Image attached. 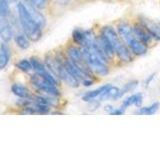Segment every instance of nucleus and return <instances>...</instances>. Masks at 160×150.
Returning <instances> with one entry per match:
<instances>
[{"mask_svg":"<svg viewBox=\"0 0 160 150\" xmlns=\"http://www.w3.org/2000/svg\"><path fill=\"white\" fill-rule=\"evenodd\" d=\"M113 109H114V107L112 106V105H110V104H108V105H105V107H104V110H105V111H107L108 113L111 112Z\"/></svg>","mask_w":160,"mask_h":150,"instance_id":"nucleus-28","label":"nucleus"},{"mask_svg":"<svg viewBox=\"0 0 160 150\" xmlns=\"http://www.w3.org/2000/svg\"><path fill=\"white\" fill-rule=\"evenodd\" d=\"M28 1L39 10L44 9L47 5V0H28Z\"/></svg>","mask_w":160,"mask_h":150,"instance_id":"nucleus-24","label":"nucleus"},{"mask_svg":"<svg viewBox=\"0 0 160 150\" xmlns=\"http://www.w3.org/2000/svg\"><path fill=\"white\" fill-rule=\"evenodd\" d=\"M16 66L20 70H22L23 72H29L30 70L33 69L31 61H28V60H25V59L20 60V61L16 64Z\"/></svg>","mask_w":160,"mask_h":150,"instance_id":"nucleus-22","label":"nucleus"},{"mask_svg":"<svg viewBox=\"0 0 160 150\" xmlns=\"http://www.w3.org/2000/svg\"><path fill=\"white\" fill-rule=\"evenodd\" d=\"M124 112H125V109L120 107V108H114L109 114L110 115H122V114H124Z\"/></svg>","mask_w":160,"mask_h":150,"instance_id":"nucleus-26","label":"nucleus"},{"mask_svg":"<svg viewBox=\"0 0 160 150\" xmlns=\"http://www.w3.org/2000/svg\"><path fill=\"white\" fill-rule=\"evenodd\" d=\"M96 42L99 45V47L103 50V52L106 54V56L109 58L110 61H113V59L116 56H115V50L111 45V43H110L102 34L96 35Z\"/></svg>","mask_w":160,"mask_h":150,"instance_id":"nucleus-8","label":"nucleus"},{"mask_svg":"<svg viewBox=\"0 0 160 150\" xmlns=\"http://www.w3.org/2000/svg\"><path fill=\"white\" fill-rule=\"evenodd\" d=\"M119 98H121L120 88L113 86V85H110L106 91L100 96L99 100L100 101H103V100H117Z\"/></svg>","mask_w":160,"mask_h":150,"instance_id":"nucleus-15","label":"nucleus"},{"mask_svg":"<svg viewBox=\"0 0 160 150\" xmlns=\"http://www.w3.org/2000/svg\"><path fill=\"white\" fill-rule=\"evenodd\" d=\"M8 0H0V17H5L9 13Z\"/></svg>","mask_w":160,"mask_h":150,"instance_id":"nucleus-23","label":"nucleus"},{"mask_svg":"<svg viewBox=\"0 0 160 150\" xmlns=\"http://www.w3.org/2000/svg\"><path fill=\"white\" fill-rule=\"evenodd\" d=\"M23 3H24V6L28 11L30 16H31L34 21L43 29L44 26H45V24H46V20H45V17L43 16V15L38 11L39 9H37L36 7H34L29 1L28 2H23Z\"/></svg>","mask_w":160,"mask_h":150,"instance_id":"nucleus-9","label":"nucleus"},{"mask_svg":"<svg viewBox=\"0 0 160 150\" xmlns=\"http://www.w3.org/2000/svg\"><path fill=\"white\" fill-rule=\"evenodd\" d=\"M100 34H102L103 36L111 43L115 52H116L119 48H121L123 46L124 41L121 39V37L119 36L117 30L114 27L110 26V25H104V26H102L101 30H100Z\"/></svg>","mask_w":160,"mask_h":150,"instance_id":"nucleus-6","label":"nucleus"},{"mask_svg":"<svg viewBox=\"0 0 160 150\" xmlns=\"http://www.w3.org/2000/svg\"><path fill=\"white\" fill-rule=\"evenodd\" d=\"M66 52L68 59L73 64L76 65L82 72H84L87 76H95L88 66L81 47H79L78 45H69L66 49Z\"/></svg>","mask_w":160,"mask_h":150,"instance_id":"nucleus-3","label":"nucleus"},{"mask_svg":"<svg viewBox=\"0 0 160 150\" xmlns=\"http://www.w3.org/2000/svg\"><path fill=\"white\" fill-rule=\"evenodd\" d=\"M64 59H65L64 57H60V62H59L58 69H57V77L63 80V81L67 85H69L70 87L76 88L79 86L80 81L69 71L67 67L65 66Z\"/></svg>","mask_w":160,"mask_h":150,"instance_id":"nucleus-7","label":"nucleus"},{"mask_svg":"<svg viewBox=\"0 0 160 150\" xmlns=\"http://www.w3.org/2000/svg\"><path fill=\"white\" fill-rule=\"evenodd\" d=\"M139 85V81L138 80H130V81L126 82L123 87L120 88V93H121V97L124 96L125 94H127L129 92L133 91V90H135L137 88V86Z\"/></svg>","mask_w":160,"mask_h":150,"instance_id":"nucleus-19","label":"nucleus"},{"mask_svg":"<svg viewBox=\"0 0 160 150\" xmlns=\"http://www.w3.org/2000/svg\"><path fill=\"white\" fill-rule=\"evenodd\" d=\"M154 77H155V73H152L151 75H149V76H148L146 79H145V85L147 86V85H149L150 83H151L152 79H153Z\"/></svg>","mask_w":160,"mask_h":150,"instance_id":"nucleus-27","label":"nucleus"},{"mask_svg":"<svg viewBox=\"0 0 160 150\" xmlns=\"http://www.w3.org/2000/svg\"><path fill=\"white\" fill-rule=\"evenodd\" d=\"M0 37H1L4 43L10 42V40L13 37L12 28L10 26V23L5 19V17H1V19H0Z\"/></svg>","mask_w":160,"mask_h":150,"instance_id":"nucleus-11","label":"nucleus"},{"mask_svg":"<svg viewBox=\"0 0 160 150\" xmlns=\"http://www.w3.org/2000/svg\"><path fill=\"white\" fill-rule=\"evenodd\" d=\"M115 56L119 60L120 62L123 63H129L133 60L134 55L132 54V52L130 51V49L128 48V46L126 44H123V46L121 48H119L116 52H115Z\"/></svg>","mask_w":160,"mask_h":150,"instance_id":"nucleus-14","label":"nucleus"},{"mask_svg":"<svg viewBox=\"0 0 160 150\" xmlns=\"http://www.w3.org/2000/svg\"><path fill=\"white\" fill-rule=\"evenodd\" d=\"M142 102H143V95L141 93H134L123 100L121 107L125 110L129 108L130 106H133V105H135V106H137V107H140Z\"/></svg>","mask_w":160,"mask_h":150,"instance_id":"nucleus-13","label":"nucleus"},{"mask_svg":"<svg viewBox=\"0 0 160 150\" xmlns=\"http://www.w3.org/2000/svg\"><path fill=\"white\" fill-rule=\"evenodd\" d=\"M19 21L21 24V27L24 31V34L31 41H38L42 36V28L34 21L33 18L30 16L28 11L24 6L23 2H20L17 5Z\"/></svg>","mask_w":160,"mask_h":150,"instance_id":"nucleus-2","label":"nucleus"},{"mask_svg":"<svg viewBox=\"0 0 160 150\" xmlns=\"http://www.w3.org/2000/svg\"><path fill=\"white\" fill-rule=\"evenodd\" d=\"M31 64H32V67H33V70L35 71V73H38V74H42L44 72H46L47 70H49L46 66V64L42 63L40 60L36 59L35 57L31 58Z\"/></svg>","mask_w":160,"mask_h":150,"instance_id":"nucleus-20","label":"nucleus"},{"mask_svg":"<svg viewBox=\"0 0 160 150\" xmlns=\"http://www.w3.org/2000/svg\"><path fill=\"white\" fill-rule=\"evenodd\" d=\"M116 30L119 36L121 37L124 43L127 45L134 56H143V55L147 53L148 45L137 39L133 32L132 25L130 23L126 21H120L116 25Z\"/></svg>","mask_w":160,"mask_h":150,"instance_id":"nucleus-1","label":"nucleus"},{"mask_svg":"<svg viewBox=\"0 0 160 150\" xmlns=\"http://www.w3.org/2000/svg\"><path fill=\"white\" fill-rule=\"evenodd\" d=\"M96 39V35L91 29H81L76 28L72 32V40L74 44L78 45L79 47H85L91 44Z\"/></svg>","mask_w":160,"mask_h":150,"instance_id":"nucleus-5","label":"nucleus"},{"mask_svg":"<svg viewBox=\"0 0 160 150\" xmlns=\"http://www.w3.org/2000/svg\"><path fill=\"white\" fill-rule=\"evenodd\" d=\"M157 28H158V31L160 33V24H157Z\"/></svg>","mask_w":160,"mask_h":150,"instance_id":"nucleus-29","label":"nucleus"},{"mask_svg":"<svg viewBox=\"0 0 160 150\" xmlns=\"http://www.w3.org/2000/svg\"><path fill=\"white\" fill-rule=\"evenodd\" d=\"M111 84H104L102 86H100L96 89L90 90V91H87L86 93L83 94L82 96V100L85 102H92L94 100H97L98 98H100V96L106 91L107 88L110 86Z\"/></svg>","mask_w":160,"mask_h":150,"instance_id":"nucleus-12","label":"nucleus"},{"mask_svg":"<svg viewBox=\"0 0 160 150\" xmlns=\"http://www.w3.org/2000/svg\"><path fill=\"white\" fill-rule=\"evenodd\" d=\"M11 91L14 95L20 97V98H26L29 96V91L28 89L24 86L22 84H19V83H15L12 85L11 87Z\"/></svg>","mask_w":160,"mask_h":150,"instance_id":"nucleus-18","label":"nucleus"},{"mask_svg":"<svg viewBox=\"0 0 160 150\" xmlns=\"http://www.w3.org/2000/svg\"><path fill=\"white\" fill-rule=\"evenodd\" d=\"M133 28V32L135 34V36L137 37V39H139L140 41L145 43L146 45H149L152 42V37L150 36V34L147 32V30L145 29L140 23H135L132 25Z\"/></svg>","mask_w":160,"mask_h":150,"instance_id":"nucleus-10","label":"nucleus"},{"mask_svg":"<svg viewBox=\"0 0 160 150\" xmlns=\"http://www.w3.org/2000/svg\"><path fill=\"white\" fill-rule=\"evenodd\" d=\"M95 80H96V78H95V76H87V77H85L81 83L84 85L85 87H90V86H92V85L95 83Z\"/></svg>","mask_w":160,"mask_h":150,"instance_id":"nucleus-25","label":"nucleus"},{"mask_svg":"<svg viewBox=\"0 0 160 150\" xmlns=\"http://www.w3.org/2000/svg\"><path fill=\"white\" fill-rule=\"evenodd\" d=\"M15 42H16V44L18 45L19 48H21L23 50L27 49L29 47V45H30L29 38L24 34L16 35V37H15Z\"/></svg>","mask_w":160,"mask_h":150,"instance_id":"nucleus-21","label":"nucleus"},{"mask_svg":"<svg viewBox=\"0 0 160 150\" xmlns=\"http://www.w3.org/2000/svg\"><path fill=\"white\" fill-rule=\"evenodd\" d=\"M8 1H9V2H16L17 0H8Z\"/></svg>","mask_w":160,"mask_h":150,"instance_id":"nucleus-30","label":"nucleus"},{"mask_svg":"<svg viewBox=\"0 0 160 150\" xmlns=\"http://www.w3.org/2000/svg\"><path fill=\"white\" fill-rule=\"evenodd\" d=\"M31 82L33 84V86L39 92H41L44 95H48V96L57 97V98L60 96V91L57 88V85L50 83L49 81H47L46 79H44L42 76H40L37 73L32 75Z\"/></svg>","mask_w":160,"mask_h":150,"instance_id":"nucleus-4","label":"nucleus"},{"mask_svg":"<svg viewBox=\"0 0 160 150\" xmlns=\"http://www.w3.org/2000/svg\"><path fill=\"white\" fill-rule=\"evenodd\" d=\"M159 103L154 102L147 106H140L138 109L135 111V113L140 114V115H153L157 112V110L159 109Z\"/></svg>","mask_w":160,"mask_h":150,"instance_id":"nucleus-17","label":"nucleus"},{"mask_svg":"<svg viewBox=\"0 0 160 150\" xmlns=\"http://www.w3.org/2000/svg\"><path fill=\"white\" fill-rule=\"evenodd\" d=\"M10 60V52L6 43L1 44L0 46V70L4 69L7 66Z\"/></svg>","mask_w":160,"mask_h":150,"instance_id":"nucleus-16","label":"nucleus"}]
</instances>
